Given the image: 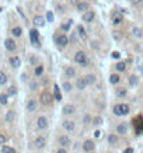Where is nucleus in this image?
<instances>
[{"instance_id": "a18cd8bd", "label": "nucleus", "mask_w": 143, "mask_h": 153, "mask_svg": "<svg viewBox=\"0 0 143 153\" xmlns=\"http://www.w3.org/2000/svg\"><path fill=\"white\" fill-rule=\"evenodd\" d=\"M56 153H67L66 152V148H60V149H59V150H58Z\"/></svg>"}, {"instance_id": "f03ea898", "label": "nucleus", "mask_w": 143, "mask_h": 153, "mask_svg": "<svg viewBox=\"0 0 143 153\" xmlns=\"http://www.w3.org/2000/svg\"><path fill=\"white\" fill-rule=\"evenodd\" d=\"M39 101L42 105H51L52 101H54V96L48 91H44L42 94H39Z\"/></svg>"}, {"instance_id": "423d86ee", "label": "nucleus", "mask_w": 143, "mask_h": 153, "mask_svg": "<svg viewBox=\"0 0 143 153\" xmlns=\"http://www.w3.org/2000/svg\"><path fill=\"white\" fill-rule=\"evenodd\" d=\"M30 38H31V42H33V45H35V46H39V34H38V31H37L35 28L30 31Z\"/></svg>"}, {"instance_id": "4468645a", "label": "nucleus", "mask_w": 143, "mask_h": 153, "mask_svg": "<svg viewBox=\"0 0 143 153\" xmlns=\"http://www.w3.org/2000/svg\"><path fill=\"white\" fill-rule=\"evenodd\" d=\"M94 16H96L94 11H88L87 10L86 13H84V16H83V20H84L86 22H91L93 20H94Z\"/></svg>"}, {"instance_id": "f8f14e48", "label": "nucleus", "mask_w": 143, "mask_h": 153, "mask_svg": "<svg viewBox=\"0 0 143 153\" xmlns=\"http://www.w3.org/2000/svg\"><path fill=\"white\" fill-rule=\"evenodd\" d=\"M33 22H34V25H35V27H44V25H45V18L42 17V16H35V17H34V20H33Z\"/></svg>"}, {"instance_id": "a19ab883", "label": "nucleus", "mask_w": 143, "mask_h": 153, "mask_svg": "<svg viewBox=\"0 0 143 153\" xmlns=\"http://www.w3.org/2000/svg\"><path fill=\"white\" fill-rule=\"evenodd\" d=\"M77 38H79V37H77V34L75 33L72 37H70V41H72V42H77Z\"/></svg>"}, {"instance_id": "3c124183", "label": "nucleus", "mask_w": 143, "mask_h": 153, "mask_svg": "<svg viewBox=\"0 0 143 153\" xmlns=\"http://www.w3.org/2000/svg\"><path fill=\"white\" fill-rule=\"evenodd\" d=\"M112 56H114V58H119V54H118V52H114Z\"/></svg>"}, {"instance_id": "e433bc0d", "label": "nucleus", "mask_w": 143, "mask_h": 153, "mask_svg": "<svg viewBox=\"0 0 143 153\" xmlns=\"http://www.w3.org/2000/svg\"><path fill=\"white\" fill-rule=\"evenodd\" d=\"M46 20L49 22H54V13L52 11H48L46 13Z\"/></svg>"}, {"instance_id": "aec40b11", "label": "nucleus", "mask_w": 143, "mask_h": 153, "mask_svg": "<svg viewBox=\"0 0 143 153\" xmlns=\"http://www.w3.org/2000/svg\"><path fill=\"white\" fill-rule=\"evenodd\" d=\"M27 109H28L30 112H34V111L37 109V101H35V100H30V101L27 103Z\"/></svg>"}, {"instance_id": "09e8293b", "label": "nucleus", "mask_w": 143, "mask_h": 153, "mask_svg": "<svg viewBox=\"0 0 143 153\" xmlns=\"http://www.w3.org/2000/svg\"><path fill=\"white\" fill-rule=\"evenodd\" d=\"M94 124H101V118H96V120H94Z\"/></svg>"}, {"instance_id": "f257e3e1", "label": "nucleus", "mask_w": 143, "mask_h": 153, "mask_svg": "<svg viewBox=\"0 0 143 153\" xmlns=\"http://www.w3.org/2000/svg\"><path fill=\"white\" fill-rule=\"evenodd\" d=\"M129 111H131V108H129L128 104H117V105H114V114L118 115V117L129 114Z\"/></svg>"}, {"instance_id": "58836bf2", "label": "nucleus", "mask_w": 143, "mask_h": 153, "mask_svg": "<svg viewBox=\"0 0 143 153\" xmlns=\"http://www.w3.org/2000/svg\"><path fill=\"white\" fill-rule=\"evenodd\" d=\"M55 97H56V100L62 99V96H60V93H59V88H58V86H55Z\"/></svg>"}, {"instance_id": "1a4fd4ad", "label": "nucleus", "mask_w": 143, "mask_h": 153, "mask_svg": "<svg viewBox=\"0 0 143 153\" xmlns=\"http://www.w3.org/2000/svg\"><path fill=\"white\" fill-rule=\"evenodd\" d=\"M62 112H63V115H72V114L76 112V108H75V105H72V104H66V105H63Z\"/></svg>"}, {"instance_id": "c03bdc74", "label": "nucleus", "mask_w": 143, "mask_h": 153, "mask_svg": "<svg viewBox=\"0 0 143 153\" xmlns=\"http://www.w3.org/2000/svg\"><path fill=\"white\" fill-rule=\"evenodd\" d=\"M91 121V117L90 115H84V124H88Z\"/></svg>"}, {"instance_id": "9d476101", "label": "nucleus", "mask_w": 143, "mask_h": 153, "mask_svg": "<svg viewBox=\"0 0 143 153\" xmlns=\"http://www.w3.org/2000/svg\"><path fill=\"white\" fill-rule=\"evenodd\" d=\"M76 87L79 90H84L87 87V82H86V77H79L76 80Z\"/></svg>"}, {"instance_id": "a878e982", "label": "nucleus", "mask_w": 143, "mask_h": 153, "mask_svg": "<svg viewBox=\"0 0 143 153\" xmlns=\"http://www.w3.org/2000/svg\"><path fill=\"white\" fill-rule=\"evenodd\" d=\"M115 69H117L118 72H125V70H126V63L121 61V62H118V63L115 65Z\"/></svg>"}, {"instance_id": "6ab92c4d", "label": "nucleus", "mask_w": 143, "mask_h": 153, "mask_svg": "<svg viewBox=\"0 0 143 153\" xmlns=\"http://www.w3.org/2000/svg\"><path fill=\"white\" fill-rule=\"evenodd\" d=\"M10 65L14 67V69H17V67H20L21 65V61H20V58H17V56H14V58H11L10 59Z\"/></svg>"}, {"instance_id": "5701e85b", "label": "nucleus", "mask_w": 143, "mask_h": 153, "mask_svg": "<svg viewBox=\"0 0 143 153\" xmlns=\"http://www.w3.org/2000/svg\"><path fill=\"white\" fill-rule=\"evenodd\" d=\"M119 82H121V77L118 76L117 73H114V75L110 76V83H112V84H118Z\"/></svg>"}, {"instance_id": "49530a36", "label": "nucleus", "mask_w": 143, "mask_h": 153, "mask_svg": "<svg viewBox=\"0 0 143 153\" xmlns=\"http://www.w3.org/2000/svg\"><path fill=\"white\" fill-rule=\"evenodd\" d=\"M114 37H115V39H119V38L122 37V35H119L118 33H114Z\"/></svg>"}, {"instance_id": "ddd939ff", "label": "nucleus", "mask_w": 143, "mask_h": 153, "mask_svg": "<svg viewBox=\"0 0 143 153\" xmlns=\"http://www.w3.org/2000/svg\"><path fill=\"white\" fill-rule=\"evenodd\" d=\"M45 143H46V141H45L44 136H38V138H35V141H34V145H35L38 149L45 148Z\"/></svg>"}, {"instance_id": "37998d69", "label": "nucleus", "mask_w": 143, "mask_h": 153, "mask_svg": "<svg viewBox=\"0 0 143 153\" xmlns=\"http://www.w3.org/2000/svg\"><path fill=\"white\" fill-rule=\"evenodd\" d=\"M30 88H31V90H35V88H37V82H31V83H30Z\"/></svg>"}, {"instance_id": "8fccbe9b", "label": "nucleus", "mask_w": 143, "mask_h": 153, "mask_svg": "<svg viewBox=\"0 0 143 153\" xmlns=\"http://www.w3.org/2000/svg\"><path fill=\"white\" fill-rule=\"evenodd\" d=\"M70 1H72V4H75V6L79 4V0H70Z\"/></svg>"}, {"instance_id": "393cba45", "label": "nucleus", "mask_w": 143, "mask_h": 153, "mask_svg": "<svg viewBox=\"0 0 143 153\" xmlns=\"http://www.w3.org/2000/svg\"><path fill=\"white\" fill-rule=\"evenodd\" d=\"M7 80H9L7 75H6L4 72H1V70H0V86H4V84L7 83Z\"/></svg>"}, {"instance_id": "f704fd0d", "label": "nucleus", "mask_w": 143, "mask_h": 153, "mask_svg": "<svg viewBox=\"0 0 143 153\" xmlns=\"http://www.w3.org/2000/svg\"><path fill=\"white\" fill-rule=\"evenodd\" d=\"M117 96H118V97H126V90H125V88L117 90Z\"/></svg>"}, {"instance_id": "f3484780", "label": "nucleus", "mask_w": 143, "mask_h": 153, "mask_svg": "<svg viewBox=\"0 0 143 153\" xmlns=\"http://www.w3.org/2000/svg\"><path fill=\"white\" fill-rule=\"evenodd\" d=\"M77 33L80 35V38L83 39V41H87V34L84 31V27H81V25H77Z\"/></svg>"}, {"instance_id": "39448f33", "label": "nucleus", "mask_w": 143, "mask_h": 153, "mask_svg": "<svg viewBox=\"0 0 143 153\" xmlns=\"http://www.w3.org/2000/svg\"><path fill=\"white\" fill-rule=\"evenodd\" d=\"M55 42H56L58 45H59V46L65 48V46H66V45L69 44V38H67L65 34H63V35H58V37L55 38Z\"/></svg>"}, {"instance_id": "7ed1b4c3", "label": "nucleus", "mask_w": 143, "mask_h": 153, "mask_svg": "<svg viewBox=\"0 0 143 153\" xmlns=\"http://www.w3.org/2000/svg\"><path fill=\"white\" fill-rule=\"evenodd\" d=\"M75 62H76V63H79L80 66H86L88 63L86 54H84L83 51H79V52H76V55H75Z\"/></svg>"}, {"instance_id": "dca6fc26", "label": "nucleus", "mask_w": 143, "mask_h": 153, "mask_svg": "<svg viewBox=\"0 0 143 153\" xmlns=\"http://www.w3.org/2000/svg\"><path fill=\"white\" fill-rule=\"evenodd\" d=\"M65 76L66 77H75L76 76V70H75V67H72V66H69V67H66L65 69Z\"/></svg>"}, {"instance_id": "de8ad7c7", "label": "nucleus", "mask_w": 143, "mask_h": 153, "mask_svg": "<svg viewBox=\"0 0 143 153\" xmlns=\"http://www.w3.org/2000/svg\"><path fill=\"white\" fill-rule=\"evenodd\" d=\"M133 150H132V148H128V149H125V152L123 153H132Z\"/></svg>"}, {"instance_id": "ea45409f", "label": "nucleus", "mask_w": 143, "mask_h": 153, "mask_svg": "<svg viewBox=\"0 0 143 153\" xmlns=\"http://www.w3.org/2000/svg\"><path fill=\"white\" fill-rule=\"evenodd\" d=\"M121 21H122V18H121V17H115V18H114V24H115V25L121 24Z\"/></svg>"}, {"instance_id": "cd10ccee", "label": "nucleus", "mask_w": 143, "mask_h": 153, "mask_svg": "<svg viewBox=\"0 0 143 153\" xmlns=\"http://www.w3.org/2000/svg\"><path fill=\"white\" fill-rule=\"evenodd\" d=\"M86 77V82H87V84H94L96 83V76L94 75H87Z\"/></svg>"}, {"instance_id": "473e14b6", "label": "nucleus", "mask_w": 143, "mask_h": 153, "mask_svg": "<svg viewBox=\"0 0 143 153\" xmlns=\"http://www.w3.org/2000/svg\"><path fill=\"white\" fill-rule=\"evenodd\" d=\"M35 76H42V73H44V66H38V67H35Z\"/></svg>"}, {"instance_id": "7c9ffc66", "label": "nucleus", "mask_w": 143, "mask_h": 153, "mask_svg": "<svg viewBox=\"0 0 143 153\" xmlns=\"http://www.w3.org/2000/svg\"><path fill=\"white\" fill-rule=\"evenodd\" d=\"M17 94V87L16 86H10L7 90V96H16Z\"/></svg>"}, {"instance_id": "c9c22d12", "label": "nucleus", "mask_w": 143, "mask_h": 153, "mask_svg": "<svg viewBox=\"0 0 143 153\" xmlns=\"http://www.w3.org/2000/svg\"><path fill=\"white\" fill-rule=\"evenodd\" d=\"M63 90H65L66 93H69V91L72 90V84H70L69 82H65V83H63Z\"/></svg>"}, {"instance_id": "412c9836", "label": "nucleus", "mask_w": 143, "mask_h": 153, "mask_svg": "<svg viewBox=\"0 0 143 153\" xmlns=\"http://www.w3.org/2000/svg\"><path fill=\"white\" fill-rule=\"evenodd\" d=\"M132 34H133V37H135V38H142V37H143V30H140L139 27H133Z\"/></svg>"}, {"instance_id": "6e6552de", "label": "nucleus", "mask_w": 143, "mask_h": 153, "mask_svg": "<svg viewBox=\"0 0 143 153\" xmlns=\"http://www.w3.org/2000/svg\"><path fill=\"white\" fill-rule=\"evenodd\" d=\"M96 149V145L93 141H90V139H86L84 142H83V150L84 152H93Z\"/></svg>"}, {"instance_id": "79ce46f5", "label": "nucleus", "mask_w": 143, "mask_h": 153, "mask_svg": "<svg viewBox=\"0 0 143 153\" xmlns=\"http://www.w3.org/2000/svg\"><path fill=\"white\" fill-rule=\"evenodd\" d=\"M6 141H7V138H6L4 135H1V133H0V145H3Z\"/></svg>"}, {"instance_id": "20e7f679", "label": "nucleus", "mask_w": 143, "mask_h": 153, "mask_svg": "<svg viewBox=\"0 0 143 153\" xmlns=\"http://www.w3.org/2000/svg\"><path fill=\"white\" fill-rule=\"evenodd\" d=\"M37 125H38V128L39 129H48V118L46 117H44V115H41V117H38V120H37Z\"/></svg>"}, {"instance_id": "c756f323", "label": "nucleus", "mask_w": 143, "mask_h": 153, "mask_svg": "<svg viewBox=\"0 0 143 153\" xmlns=\"http://www.w3.org/2000/svg\"><path fill=\"white\" fill-rule=\"evenodd\" d=\"M9 99H7V94H0V104L1 105H7Z\"/></svg>"}, {"instance_id": "2f4dec72", "label": "nucleus", "mask_w": 143, "mask_h": 153, "mask_svg": "<svg viewBox=\"0 0 143 153\" xmlns=\"http://www.w3.org/2000/svg\"><path fill=\"white\" fill-rule=\"evenodd\" d=\"M1 153H17L13 148L10 146H3V149H1Z\"/></svg>"}, {"instance_id": "c85d7f7f", "label": "nucleus", "mask_w": 143, "mask_h": 153, "mask_svg": "<svg viewBox=\"0 0 143 153\" xmlns=\"http://www.w3.org/2000/svg\"><path fill=\"white\" fill-rule=\"evenodd\" d=\"M14 117H16V112H14V111H9V112L6 114V121H7V122H11V121L14 120Z\"/></svg>"}, {"instance_id": "b1692460", "label": "nucleus", "mask_w": 143, "mask_h": 153, "mask_svg": "<svg viewBox=\"0 0 143 153\" xmlns=\"http://www.w3.org/2000/svg\"><path fill=\"white\" fill-rule=\"evenodd\" d=\"M77 9L80 11H84V13H86V11L88 10V3H86V1H80V3L77 4Z\"/></svg>"}, {"instance_id": "a211bd4d", "label": "nucleus", "mask_w": 143, "mask_h": 153, "mask_svg": "<svg viewBox=\"0 0 143 153\" xmlns=\"http://www.w3.org/2000/svg\"><path fill=\"white\" fill-rule=\"evenodd\" d=\"M59 143L63 146V148H67L70 145V138L69 136H59Z\"/></svg>"}, {"instance_id": "4be33fe9", "label": "nucleus", "mask_w": 143, "mask_h": 153, "mask_svg": "<svg viewBox=\"0 0 143 153\" xmlns=\"http://www.w3.org/2000/svg\"><path fill=\"white\" fill-rule=\"evenodd\" d=\"M11 34L16 37V38H20L22 35V30H21V27H14L13 30H11Z\"/></svg>"}, {"instance_id": "4c0bfd02", "label": "nucleus", "mask_w": 143, "mask_h": 153, "mask_svg": "<svg viewBox=\"0 0 143 153\" xmlns=\"http://www.w3.org/2000/svg\"><path fill=\"white\" fill-rule=\"evenodd\" d=\"M70 24H72V21H69L67 24H62V27H60V28H62L63 31H69V30H70Z\"/></svg>"}, {"instance_id": "9b49d317", "label": "nucleus", "mask_w": 143, "mask_h": 153, "mask_svg": "<svg viewBox=\"0 0 143 153\" xmlns=\"http://www.w3.org/2000/svg\"><path fill=\"white\" fill-rule=\"evenodd\" d=\"M63 128H65L67 132H73L75 131V128H76V125H75L73 121L66 120V121H63Z\"/></svg>"}, {"instance_id": "0eeeda50", "label": "nucleus", "mask_w": 143, "mask_h": 153, "mask_svg": "<svg viewBox=\"0 0 143 153\" xmlns=\"http://www.w3.org/2000/svg\"><path fill=\"white\" fill-rule=\"evenodd\" d=\"M4 45H6V49H7V51H10V52H14V51L17 49L16 41H14L13 38H7V39L4 41Z\"/></svg>"}, {"instance_id": "bb28decb", "label": "nucleus", "mask_w": 143, "mask_h": 153, "mask_svg": "<svg viewBox=\"0 0 143 153\" xmlns=\"http://www.w3.org/2000/svg\"><path fill=\"white\" fill-rule=\"evenodd\" d=\"M108 143L110 145H117L118 143V136L117 135H110L108 136Z\"/></svg>"}, {"instance_id": "2eb2a0df", "label": "nucleus", "mask_w": 143, "mask_h": 153, "mask_svg": "<svg viewBox=\"0 0 143 153\" xmlns=\"http://www.w3.org/2000/svg\"><path fill=\"white\" fill-rule=\"evenodd\" d=\"M117 132H118L119 135L128 133V125H126V124H119V125L117 126Z\"/></svg>"}, {"instance_id": "72a5a7b5", "label": "nucleus", "mask_w": 143, "mask_h": 153, "mask_svg": "<svg viewBox=\"0 0 143 153\" xmlns=\"http://www.w3.org/2000/svg\"><path fill=\"white\" fill-rule=\"evenodd\" d=\"M129 84H131V86H136V84H138V77L135 76V75L129 77Z\"/></svg>"}]
</instances>
